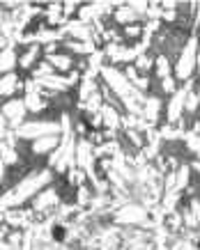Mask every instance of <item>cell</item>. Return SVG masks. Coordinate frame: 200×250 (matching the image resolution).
<instances>
[{
  "label": "cell",
  "mask_w": 200,
  "mask_h": 250,
  "mask_svg": "<svg viewBox=\"0 0 200 250\" xmlns=\"http://www.w3.org/2000/svg\"><path fill=\"white\" fill-rule=\"evenodd\" d=\"M51 182H53V172H51V170H42L39 174H28V179H23L12 193H7L5 197H0V205H5V207L21 205V202H25L28 197L37 195L39 190Z\"/></svg>",
  "instance_id": "obj_1"
},
{
  "label": "cell",
  "mask_w": 200,
  "mask_h": 250,
  "mask_svg": "<svg viewBox=\"0 0 200 250\" xmlns=\"http://www.w3.org/2000/svg\"><path fill=\"white\" fill-rule=\"evenodd\" d=\"M198 37H191L189 42L184 44L182 48V53H179V60L177 64L173 67V74H175L177 81H182V83H189V78L193 76V71H196V60H198Z\"/></svg>",
  "instance_id": "obj_2"
},
{
  "label": "cell",
  "mask_w": 200,
  "mask_h": 250,
  "mask_svg": "<svg viewBox=\"0 0 200 250\" xmlns=\"http://www.w3.org/2000/svg\"><path fill=\"white\" fill-rule=\"evenodd\" d=\"M60 124L55 122H25L23 126L16 129V136L25 138V140H39V138H46V136H58L60 133Z\"/></svg>",
  "instance_id": "obj_3"
},
{
  "label": "cell",
  "mask_w": 200,
  "mask_h": 250,
  "mask_svg": "<svg viewBox=\"0 0 200 250\" xmlns=\"http://www.w3.org/2000/svg\"><path fill=\"white\" fill-rule=\"evenodd\" d=\"M92 145L88 143V140H78L76 143V167H81L85 172V177L88 179H92V182H97V174H94V159H92Z\"/></svg>",
  "instance_id": "obj_4"
},
{
  "label": "cell",
  "mask_w": 200,
  "mask_h": 250,
  "mask_svg": "<svg viewBox=\"0 0 200 250\" xmlns=\"http://www.w3.org/2000/svg\"><path fill=\"white\" fill-rule=\"evenodd\" d=\"M25 104L23 99H12V101H7L5 106H2V110H0V115L7 120V124L12 126V129H19V126H23L25 124Z\"/></svg>",
  "instance_id": "obj_5"
},
{
  "label": "cell",
  "mask_w": 200,
  "mask_h": 250,
  "mask_svg": "<svg viewBox=\"0 0 200 250\" xmlns=\"http://www.w3.org/2000/svg\"><path fill=\"white\" fill-rule=\"evenodd\" d=\"M58 205V190L55 188H46V190H39L37 197H35V211H44V209H51V207Z\"/></svg>",
  "instance_id": "obj_6"
},
{
  "label": "cell",
  "mask_w": 200,
  "mask_h": 250,
  "mask_svg": "<svg viewBox=\"0 0 200 250\" xmlns=\"http://www.w3.org/2000/svg\"><path fill=\"white\" fill-rule=\"evenodd\" d=\"M16 64H19V55H16L14 48H12V46L2 48V51H0V71H2V76H5V74H14Z\"/></svg>",
  "instance_id": "obj_7"
},
{
  "label": "cell",
  "mask_w": 200,
  "mask_h": 250,
  "mask_svg": "<svg viewBox=\"0 0 200 250\" xmlns=\"http://www.w3.org/2000/svg\"><path fill=\"white\" fill-rule=\"evenodd\" d=\"M60 138L58 136H46V138H39L32 143V152L35 154H53L58 147H60Z\"/></svg>",
  "instance_id": "obj_8"
},
{
  "label": "cell",
  "mask_w": 200,
  "mask_h": 250,
  "mask_svg": "<svg viewBox=\"0 0 200 250\" xmlns=\"http://www.w3.org/2000/svg\"><path fill=\"white\" fill-rule=\"evenodd\" d=\"M145 104V110H143V117H145L150 124H154V122H159V115H161V99L156 97H150L143 101Z\"/></svg>",
  "instance_id": "obj_9"
},
{
  "label": "cell",
  "mask_w": 200,
  "mask_h": 250,
  "mask_svg": "<svg viewBox=\"0 0 200 250\" xmlns=\"http://www.w3.org/2000/svg\"><path fill=\"white\" fill-rule=\"evenodd\" d=\"M154 74H156L159 81L173 76V64H170V60H168V55L166 53H159L156 58H154Z\"/></svg>",
  "instance_id": "obj_10"
},
{
  "label": "cell",
  "mask_w": 200,
  "mask_h": 250,
  "mask_svg": "<svg viewBox=\"0 0 200 250\" xmlns=\"http://www.w3.org/2000/svg\"><path fill=\"white\" fill-rule=\"evenodd\" d=\"M19 87H21V81H19L16 74H5V76H0V97H12Z\"/></svg>",
  "instance_id": "obj_11"
},
{
  "label": "cell",
  "mask_w": 200,
  "mask_h": 250,
  "mask_svg": "<svg viewBox=\"0 0 200 250\" xmlns=\"http://www.w3.org/2000/svg\"><path fill=\"white\" fill-rule=\"evenodd\" d=\"M39 53H42V46H39V44H30V46H28V51L19 58V67H21V69H32V67H35V60L39 58Z\"/></svg>",
  "instance_id": "obj_12"
},
{
  "label": "cell",
  "mask_w": 200,
  "mask_h": 250,
  "mask_svg": "<svg viewBox=\"0 0 200 250\" xmlns=\"http://www.w3.org/2000/svg\"><path fill=\"white\" fill-rule=\"evenodd\" d=\"M46 62L51 64L53 69H58V71H71V64H74V60H71L69 55H62V53H55V55H48Z\"/></svg>",
  "instance_id": "obj_13"
},
{
  "label": "cell",
  "mask_w": 200,
  "mask_h": 250,
  "mask_svg": "<svg viewBox=\"0 0 200 250\" xmlns=\"http://www.w3.org/2000/svg\"><path fill=\"white\" fill-rule=\"evenodd\" d=\"M67 179H69L71 186H76V188H81V186L85 184V179H88V177H85V172L81 170V167L74 166V167H69V170H67Z\"/></svg>",
  "instance_id": "obj_14"
},
{
  "label": "cell",
  "mask_w": 200,
  "mask_h": 250,
  "mask_svg": "<svg viewBox=\"0 0 200 250\" xmlns=\"http://www.w3.org/2000/svg\"><path fill=\"white\" fill-rule=\"evenodd\" d=\"M122 32H124V37L136 39V37H140V35H143V28H140L138 23H131V25H124Z\"/></svg>",
  "instance_id": "obj_15"
},
{
  "label": "cell",
  "mask_w": 200,
  "mask_h": 250,
  "mask_svg": "<svg viewBox=\"0 0 200 250\" xmlns=\"http://www.w3.org/2000/svg\"><path fill=\"white\" fill-rule=\"evenodd\" d=\"M88 200H90V188L83 184V186L78 188V202H88Z\"/></svg>",
  "instance_id": "obj_16"
}]
</instances>
